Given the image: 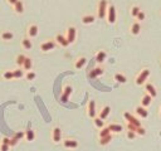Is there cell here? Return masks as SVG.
Returning a JSON list of instances; mask_svg holds the SVG:
<instances>
[{"label": "cell", "mask_w": 161, "mask_h": 151, "mask_svg": "<svg viewBox=\"0 0 161 151\" xmlns=\"http://www.w3.org/2000/svg\"><path fill=\"white\" fill-rule=\"evenodd\" d=\"M110 115H111V107H110L108 105H106V106L101 107V110L98 111V115H97V116H98L101 120L106 121L107 118L110 117Z\"/></svg>", "instance_id": "obj_14"}, {"label": "cell", "mask_w": 161, "mask_h": 151, "mask_svg": "<svg viewBox=\"0 0 161 151\" xmlns=\"http://www.w3.org/2000/svg\"><path fill=\"white\" fill-rule=\"evenodd\" d=\"M130 33L132 35H138V34H140L141 33V23H138L137 20L131 24V27H130Z\"/></svg>", "instance_id": "obj_23"}, {"label": "cell", "mask_w": 161, "mask_h": 151, "mask_svg": "<svg viewBox=\"0 0 161 151\" xmlns=\"http://www.w3.org/2000/svg\"><path fill=\"white\" fill-rule=\"evenodd\" d=\"M0 76H2V78H3L4 81H14L13 69H4Z\"/></svg>", "instance_id": "obj_26"}, {"label": "cell", "mask_w": 161, "mask_h": 151, "mask_svg": "<svg viewBox=\"0 0 161 151\" xmlns=\"http://www.w3.org/2000/svg\"><path fill=\"white\" fill-rule=\"evenodd\" d=\"M140 12H141V9H140V6H138V5H132L131 9H130V14L135 19L137 18V15H138V13H140Z\"/></svg>", "instance_id": "obj_35"}, {"label": "cell", "mask_w": 161, "mask_h": 151, "mask_svg": "<svg viewBox=\"0 0 161 151\" xmlns=\"http://www.w3.org/2000/svg\"><path fill=\"white\" fill-rule=\"evenodd\" d=\"M50 138L53 141V144H60L63 141V135H62V130L59 126H54L52 128V134H50Z\"/></svg>", "instance_id": "obj_6"}, {"label": "cell", "mask_w": 161, "mask_h": 151, "mask_svg": "<svg viewBox=\"0 0 161 151\" xmlns=\"http://www.w3.org/2000/svg\"><path fill=\"white\" fill-rule=\"evenodd\" d=\"M135 113H136L138 117H140V118H147V117H148V111H147V108L142 107L141 105L137 106V107L135 108Z\"/></svg>", "instance_id": "obj_20"}, {"label": "cell", "mask_w": 161, "mask_h": 151, "mask_svg": "<svg viewBox=\"0 0 161 151\" xmlns=\"http://www.w3.org/2000/svg\"><path fill=\"white\" fill-rule=\"evenodd\" d=\"M25 140L28 141V142H31V141L35 140V131H34L33 128L28 127V128L25 130Z\"/></svg>", "instance_id": "obj_28"}, {"label": "cell", "mask_w": 161, "mask_h": 151, "mask_svg": "<svg viewBox=\"0 0 161 151\" xmlns=\"http://www.w3.org/2000/svg\"><path fill=\"white\" fill-rule=\"evenodd\" d=\"M123 118L126 120V124H131V125H134V126H136V127H140V126H142L141 125V121L138 120L136 116H134L131 112H123Z\"/></svg>", "instance_id": "obj_7"}, {"label": "cell", "mask_w": 161, "mask_h": 151, "mask_svg": "<svg viewBox=\"0 0 161 151\" xmlns=\"http://www.w3.org/2000/svg\"><path fill=\"white\" fill-rule=\"evenodd\" d=\"M62 145H63V147H66V149H72L73 150V149H77L79 146V142L76 138L67 137V138H63Z\"/></svg>", "instance_id": "obj_10"}, {"label": "cell", "mask_w": 161, "mask_h": 151, "mask_svg": "<svg viewBox=\"0 0 161 151\" xmlns=\"http://www.w3.org/2000/svg\"><path fill=\"white\" fill-rule=\"evenodd\" d=\"M13 73H14V79H21V78L25 77V70L23 68H19V67L13 69Z\"/></svg>", "instance_id": "obj_29"}, {"label": "cell", "mask_w": 161, "mask_h": 151, "mask_svg": "<svg viewBox=\"0 0 161 151\" xmlns=\"http://www.w3.org/2000/svg\"><path fill=\"white\" fill-rule=\"evenodd\" d=\"M151 103H152V97L145 92L144 96L141 97V106L145 107V108H148L150 106H151Z\"/></svg>", "instance_id": "obj_22"}, {"label": "cell", "mask_w": 161, "mask_h": 151, "mask_svg": "<svg viewBox=\"0 0 161 151\" xmlns=\"http://www.w3.org/2000/svg\"><path fill=\"white\" fill-rule=\"evenodd\" d=\"M66 38L67 40L69 42V44H74L76 43V40H77V35H78V32H77V28L74 27V25H69L67 27L66 29Z\"/></svg>", "instance_id": "obj_4"}, {"label": "cell", "mask_w": 161, "mask_h": 151, "mask_svg": "<svg viewBox=\"0 0 161 151\" xmlns=\"http://www.w3.org/2000/svg\"><path fill=\"white\" fill-rule=\"evenodd\" d=\"M33 64H34V63H33V59L27 56L25 62H24V64H23V69L25 70V72H29V70L33 69Z\"/></svg>", "instance_id": "obj_30"}, {"label": "cell", "mask_w": 161, "mask_h": 151, "mask_svg": "<svg viewBox=\"0 0 161 151\" xmlns=\"http://www.w3.org/2000/svg\"><path fill=\"white\" fill-rule=\"evenodd\" d=\"M13 10H14V13L18 14V15H21L24 13V10H25V5H24V2L23 0H19V2L13 6Z\"/></svg>", "instance_id": "obj_21"}, {"label": "cell", "mask_w": 161, "mask_h": 151, "mask_svg": "<svg viewBox=\"0 0 161 151\" xmlns=\"http://www.w3.org/2000/svg\"><path fill=\"white\" fill-rule=\"evenodd\" d=\"M18 142H19V141L15 138V137H10V147H14V146H16L18 145Z\"/></svg>", "instance_id": "obj_42"}, {"label": "cell", "mask_w": 161, "mask_h": 151, "mask_svg": "<svg viewBox=\"0 0 161 151\" xmlns=\"http://www.w3.org/2000/svg\"><path fill=\"white\" fill-rule=\"evenodd\" d=\"M150 74H151V70H150V68H142L140 72L137 73V76L135 78V84L136 86H144L147 82Z\"/></svg>", "instance_id": "obj_2"}, {"label": "cell", "mask_w": 161, "mask_h": 151, "mask_svg": "<svg viewBox=\"0 0 161 151\" xmlns=\"http://www.w3.org/2000/svg\"><path fill=\"white\" fill-rule=\"evenodd\" d=\"M86 64H87V58L82 56V57H78L76 59V62H74V68H76V69H82Z\"/></svg>", "instance_id": "obj_25"}, {"label": "cell", "mask_w": 161, "mask_h": 151, "mask_svg": "<svg viewBox=\"0 0 161 151\" xmlns=\"http://www.w3.org/2000/svg\"><path fill=\"white\" fill-rule=\"evenodd\" d=\"M145 92L147 93V95H150L152 98H155V97H157V89L155 88V86L152 84V83H148V82H146L145 84Z\"/></svg>", "instance_id": "obj_17"}, {"label": "cell", "mask_w": 161, "mask_h": 151, "mask_svg": "<svg viewBox=\"0 0 161 151\" xmlns=\"http://www.w3.org/2000/svg\"><path fill=\"white\" fill-rule=\"evenodd\" d=\"M38 34H39V27L35 23H30L27 28V37L30 39H34L38 37Z\"/></svg>", "instance_id": "obj_9"}, {"label": "cell", "mask_w": 161, "mask_h": 151, "mask_svg": "<svg viewBox=\"0 0 161 151\" xmlns=\"http://www.w3.org/2000/svg\"><path fill=\"white\" fill-rule=\"evenodd\" d=\"M136 136H137V134L134 132V131H130V130H127V131H126V137H127L128 140H135Z\"/></svg>", "instance_id": "obj_38"}, {"label": "cell", "mask_w": 161, "mask_h": 151, "mask_svg": "<svg viewBox=\"0 0 161 151\" xmlns=\"http://www.w3.org/2000/svg\"><path fill=\"white\" fill-rule=\"evenodd\" d=\"M10 150H12V147H10L9 145H5V144L0 142V151H10Z\"/></svg>", "instance_id": "obj_41"}, {"label": "cell", "mask_w": 161, "mask_h": 151, "mask_svg": "<svg viewBox=\"0 0 161 151\" xmlns=\"http://www.w3.org/2000/svg\"><path fill=\"white\" fill-rule=\"evenodd\" d=\"M54 40H56L57 45H59V47H62V48H67V47H69V45H71V44H69V42L67 40V38H66V35H64V34H60V33L56 34Z\"/></svg>", "instance_id": "obj_11"}, {"label": "cell", "mask_w": 161, "mask_h": 151, "mask_svg": "<svg viewBox=\"0 0 161 151\" xmlns=\"http://www.w3.org/2000/svg\"><path fill=\"white\" fill-rule=\"evenodd\" d=\"M25 58H27V56L23 54V53L18 54V56L15 57V64H16V67L23 68V64H24V62H25Z\"/></svg>", "instance_id": "obj_31"}, {"label": "cell", "mask_w": 161, "mask_h": 151, "mask_svg": "<svg viewBox=\"0 0 161 151\" xmlns=\"http://www.w3.org/2000/svg\"><path fill=\"white\" fill-rule=\"evenodd\" d=\"M96 18H97V15L94 14H83L81 18V23L83 25H92L96 22Z\"/></svg>", "instance_id": "obj_12"}, {"label": "cell", "mask_w": 161, "mask_h": 151, "mask_svg": "<svg viewBox=\"0 0 161 151\" xmlns=\"http://www.w3.org/2000/svg\"><path fill=\"white\" fill-rule=\"evenodd\" d=\"M103 73H104V68L102 66H97V67H94L91 72L88 73V77L92 78V79H94V78H97V77L103 76Z\"/></svg>", "instance_id": "obj_15"}, {"label": "cell", "mask_w": 161, "mask_h": 151, "mask_svg": "<svg viewBox=\"0 0 161 151\" xmlns=\"http://www.w3.org/2000/svg\"><path fill=\"white\" fill-rule=\"evenodd\" d=\"M13 137H15L18 141L25 138V131H18V132H15V134L13 135Z\"/></svg>", "instance_id": "obj_37"}, {"label": "cell", "mask_w": 161, "mask_h": 151, "mask_svg": "<svg viewBox=\"0 0 161 151\" xmlns=\"http://www.w3.org/2000/svg\"><path fill=\"white\" fill-rule=\"evenodd\" d=\"M145 19H146V13H145V12H142V10H141V12L138 13V15H137L136 20H137L138 23H141V22H144Z\"/></svg>", "instance_id": "obj_39"}, {"label": "cell", "mask_w": 161, "mask_h": 151, "mask_svg": "<svg viewBox=\"0 0 161 151\" xmlns=\"http://www.w3.org/2000/svg\"><path fill=\"white\" fill-rule=\"evenodd\" d=\"M136 134H137V136H145V135H146V128H145V127H142V126L137 127Z\"/></svg>", "instance_id": "obj_40"}, {"label": "cell", "mask_w": 161, "mask_h": 151, "mask_svg": "<svg viewBox=\"0 0 161 151\" xmlns=\"http://www.w3.org/2000/svg\"><path fill=\"white\" fill-rule=\"evenodd\" d=\"M107 126H108L111 134H121L122 131H123V126L120 125V124H113L112 122V124H108Z\"/></svg>", "instance_id": "obj_24"}, {"label": "cell", "mask_w": 161, "mask_h": 151, "mask_svg": "<svg viewBox=\"0 0 161 151\" xmlns=\"http://www.w3.org/2000/svg\"><path fill=\"white\" fill-rule=\"evenodd\" d=\"M93 125H94V127L97 128V130H101V128H103V127L106 126L104 121H103V120H101V118H100L98 116L93 118Z\"/></svg>", "instance_id": "obj_32"}, {"label": "cell", "mask_w": 161, "mask_h": 151, "mask_svg": "<svg viewBox=\"0 0 161 151\" xmlns=\"http://www.w3.org/2000/svg\"><path fill=\"white\" fill-rule=\"evenodd\" d=\"M20 44H21V48H23L24 50H31L33 49V42H31V39L28 38L27 35L21 38Z\"/></svg>", "instance_id": "obj_18"}, {"label": "cell", "mask_w": 161, "mask_h": 151, "mask_svg": "<svg viewBox=\"0 0 161 151\" xmlns=\"http://www.w3.org/2000/svg\"><path fill=\"white\" fill-rule=\"evenodd\" d=\"M113 79L116 81L117 83H120V84H125V83H127V77H126L123 73H121V72H117V73H115V76H113Z\"/></svg>", "instance_id": "obj_27"}, {"label": "cell", "mask_w": 161, "mask_h": 151, "mask_svg": "<svg viewBox=\"0 0 161 151\" xmlns=\"http://www.w3.org/2000/svg\"><path fill=\"white\" fill-rule=\"evenodd\" d=\"M0 39L5 43L12 42V40L14 39V33L12 32V30H2V32H0Z\"/></svg>", "instance_id": "obj_16"}, {"label": "cell", "mask_w": 161, "mask_h": 151, "mask_svg": "<svg viewBox=\"0 0 161 151\" xmlns=\"http://www.w3.org/2000/svg\"><path fill=\"white\" fill-rule=\"evenodd\" d=\"M25 81H28V82H31V81H34L37 78V73L34 72V70H29V72L25 73Z\"/></svg>", "instance_id": "obj_36"}, {"label": "cell", "mask_w": 161, "mask_h": 151, "mask_svg": "<svg viewBox=\"0 0 161 151\" xmlns=\"http://www.w3.org/2000/svg\"><path fill=\"white\" fill-rule=\"evenodd\" d=\"M94 59H96V62H97L98 66H102V64L106 62V59H107V52H106L104 49H100V50H97V53H96Z\"/></svg>", "instance_id": "obj_13"}, {"label": "cell", "mask_w": 161, "mask_h": 151, "mask_svg": "<svg viewBox=\"0 0 161 151\" xmlns=\"http://www.w3.org/2000/svg\"><path fill=\"white\" fill-rule=\"evenodd\" d=\"M117 20V10H116V6L113 3L110 2L108 4V9H107V15H106V22L107 24L110 25H113Z\"/></svg>", "instance_id": "obj_3"}, {"label": "cell", "mask_w": 161, "mask_h": 151, "mask_svg": "<svg viewBox=\"0 0 161 151\" xmlns=\"http://www.w3.org/2000/svg\"><path fill=\"white\" fill-rule=\"evenodd\" d=\"M112 138H113V136H112V134H111V135L106 136V137L98 138V144H100L101 146H106V145H108V144L111 142V141H112Z\"/></svg>", "instance_id": "obj_33"}, {"label": "cell", "mask_w": 161, "mask_h": 151, "mask_svg": "<svg viewBox=\"0 0 161 151\" xmlns=\"http://www.w3.org/2000/svg\"><path fill=\"white\" fill-rule=\"evenodd\" d=\"M72 93H73V87L69 86V84L64 86V88H63V93H62V101H63V102H67L68 98L71 97Z\"/></svg>", "instance_id": "obj_19"}, {"label": "cell", "mask_w": 161, "mask_h": 151, "mask_svg": "<svg viewBox=\"0 0 161 151\" xmlns=\"http://www.w3.org/2000/svg\"><path fill=\"white\" fill-rule=\"evenodd\" d=\"M97 115H98V111H97V107H96V101L90 99L87 103V116L93 120L94 117H97Z\"/></svg>", "instance_id": "obj_8"}, {"label": "cell", "mask_w": 161, "mask_h": 151, "mask_svg": "<svg viewBox=\"0 0 161 151\" xmlns=\"http://www.w3.org/2000/svg\"><path fill=\"white\" fill-rule=\"evenodd\" d=\"M160 118H161V108H160Z\"/></svg>", "instance_id": "obj_45"}, {"label": "cell", "mask_w": 161, "mask_h": 151, "mask_svg": "<svg viewBox=\"0 0 161 151\" xmlns=\"http://www.w3.org/2000/svg\"><path fill=\"white\" fill-rule=\"evenodd\" d=\"M2 144H5V145H9V146H10V137L4 136V137L2 138Z\"/></svg>", "instance_id": "obj_43"}, {"label": "cell", "mask_w": 161, "mask_h": 151, "mask_svg": "<svg viewBox=\"0 0 161 151\" xmlns=\"http://www.w3.org/2000/svg\"><path fill=\"white\" fill-rule=\"evenodd\" d=\"M57 47V43L54 39H47L44 42H42L40 45H39V49L42 53H48V52H52L53 49Z\"/></svg>", "instance_id": "obj_5"}, {"label": "cell", "mask_w": 161, "mask_h": 151, "mask_svg": "<svg viewBox=\"0 0 161 151\" xmlns=\"http://www.w3.org/2000/svg\"><path fill=\"white\" fill-rule=\"evenodd\" d=\"M18 2H19V0H6V3H8L10 6H14V5H15Z\"/></svg>", "instance_id": "obj_44"}, {"label": "cell", "mask_w": 161, "mask_h": 151, "mask_svg": "<svg viewBox=\"0 0 161 151\" xmlns=\"http://www.w3.org/2000/svg\"><path fill=\"white\" fill-rule=\"evenodd\" d=\"M108 0H98L97 2V9H96V15H97L98 19L103 20L106 19L107 15V9H108Z\"/></svg>", "instance_id": "obj_1"}, {"label": "cell", "mask_w": 161, "mask_h": 151, "mask_svg": "<svg viewBox=\"0 0 161 151\" xmlns=\"http://www.w3.org/2000/svg\"><path fill=\"white\" fill-rule=\"evenodd\" d=\"M111 135V131L108 128V126H104L103 128H101L98 131V138H102V137H106V136H108Z\"/></svg>", "instance_id": "obj_34"}]
</instances>
